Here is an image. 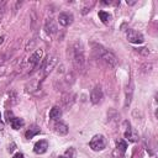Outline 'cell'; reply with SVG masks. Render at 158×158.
I'll list each match as a JSON object with an SVG mask.
<instances>
[{"label": "cell", "mask_w": 158, "mask_h": 158, "mask_svg": "<svg viewBox=\"0 0 158 158\" xmlns=\"http://www.w3.org/2000/svg\"><path fill=\"white\" fill-rule=\"evenodd\" d=\"M72 63L77 73H83L85 69V53L84 46L80 41H75L72 46Z\"/></svg>", "instance_id": "obj_1"}, {"label": "cell", "mask_w": 158, "mask_h": 158, "mask_svg": "<svg viewBox=\"0 0 158 158\" xmlns=\"http://www.w3.org/2000/svg\"><path fill=\"white\" fill-rule=\"evenodd\" d=\"M93 54L98 60H100L101 63H104L109 68H112L117 64L116 56L100 44H93Z\"/></svg>", "instance_id": "obj_2"}, {"label": "cell", "mask_w": 158, "mask_h": 158, "mask_svg": "<svg viewBox=\"0 0 158 158\" xmlns=\"http://www.w3.org/2000/svg\"><path fill=\"white\" fill-rule=\"evenodd\" d=\"M58 63V58L56 56H49L47 59L43 60V64H42V72H43V78H46L52 70L53 68L57 65Z\"/></svg>", "instance_id": "obj_3"}, {"label": "cell", "mask_w": 158, "mask_h": 158, "mask_svg": "<svg viewBox=\"0 0 158 158\" xmlns=\"http://www.w3.org/2000/svg\"><path fill=\"white\" fill-rule=\"evenodd\" d=\"M89 146H90V148L93 151H102L105 148V146H106V141H105L102 135H95L90 139Z\"/></svg>", "instance_id": "obj_4"}, {"label": "cell", "mask_w": 158, "mask_h": 158, "mask_svg": "<svg viewBox=\"0 0 158 158\" xmlns=\"http://www.w3.org/2000/svg\"><path fill=\"white\" fill-rule=\"evenodd\" d=\"M126 37H127L128 42L135 43V44H141V43H143V41H144L142 33L138 32V31H136V30H133V28L127 30V32H126Z\"/></svg>", "instance_id": "obj_5"}, {"label": "cell", "mask_w": 158, "mask_h": 158, "mask_svg": "<svg viewBox=\"0 0 158 158\" xmlns=\"http://www.w3.org/2000/svg\"><path fill=\"white\" fill-rule=\"evenodd\" d=\"M42 57H43V51H42L41 48H40V49H36V51L32 53V56L30 57V59H28V69L31 70V69L36 68V67L38 65L40 60L42 59Z\"/></svg>", "instance_id": "obj_6"}, {"label": "cell", "mask_w": 158, "mask_h": 158, "mask_svg": "<svg viewBox=\"0 0 158 158\" xmlns=\"http://www.w3.org/2000/svg\"><path fill=\"white\" fill-rule=\"evenodd\" d=\"M102 96H104V94H102V89H101V86L95 85V86L91 89V93H90V101H91L93 104L96 105V104L101 102Z\"/></svg>", "instance_id": "obj_7"}, {"label": "cell", "mask_w": 158, "mask_h": 158, "mask_svg": "<svg viewBox=\"0 0 158 158\" xmlns=\"http://www.w3.org/2000/svg\"><path fill=\"white\" fill-rule=\"evenodd\" d=\"M58 22H59V25L67 27L73 22V15L69 12H60L58 15Z\"/></svg>", "instance_id": "obj_8"}, {"label": "cell", "mask_w": 158, "mask_h": 158, "mask_svg": "<svg viewBox=\"0 0 158 158\" xmlns=\"http://www.w3.org/2000/svg\"><path fill=\"white\" fill-rule=\"evenodd\" d=\"M44 31L47 35H54L57 33L58 31V27H57V23L54 22L53 19H47L46 22H44Z\"/></svg>", "instance_id": "obj_9"}, {"label": "cell", "mask_w": 158, "mask_h": 158, "mask_svg": "<svg viewBox=\"0 0 158 158\" xmlns=\"http://www.w3.org/2000/svg\"><path fill=\"white\" fill-rule=\"evenodd\" d=\"M48 148V142L46 139H40L38 142H36V144L33 146V152L36 154H43Z\"/></svg>", "instance_id": "obj_10"}, {"label": "cell", "mask_w": 158, "mask_h": 158, "mask_svg": "<svg viewBox=\"0 0 158 158\" xmlns=\"http://www.w3.org/2000/svg\"><path fill=\"white\" fill-rule=\"evenodd\" d=\"M53 127H54V131L60 136H64L68 133V126L63 122H56Z\"/></svg>", "instance_id": "obj_11"}, {"label": "cell", "mask_w": 158, "mask_h": 158, "mask_svg": "<svg viewBox=\"0 0 158 158\" xmlns=\"http://www.w3.org/2000/svg\"><path fill=\"white\" fill-rule=\"evenodd\" d=\"M125 137H126L130 142H136V141L138 139V135H137V132L133 131V130L130 127V125H128V128L125 131Z\"/></svg>", "instance_id": "obj_12"}, {"label": "cell", "mask_w": 158, "mask_h": 158, "mask_svg": "<svg viewBox=\"0 0 158 158\" xmlns=\"http://www.w3.org/2000/svg\"><path fill=\"white\" fill-rule=\"evenodd\" d=\"M60 116H62V109H60V107L54 106V107L51 109V111H49V118L57 120V118H59Z\"/></svg>", "instance_id": "obj_13"}, {"label": "cell", "mask_w": 158, "mask_h": 158, "mask_svg": "<svg viewBox=\"0 0 158 158\" xmlns=\"http://www.w3.org/2000/svg\"><path fill=\"white\" fill-rule=\"evenodd\" d=\"M99 17H100L101 22L105 23V25L111 22V15L109 12H106V11H99Z\"/></svg>", "instance_id": "obj_14"}, {"label": "cell", "mask_w": 158, "mask_h": 158, "mask_svg": "<svg viewBox=\"0 0 158 158\" xmlns=\"http://www.w3.org/2000/svg\"><path fill=\"white\" fill-rule=\"evenodd\" d=\"M23 125H25V121H23L22 118H20V117H14V118L11 120V126H12L14 130H19V128L22 127Z\"/></svg>", "instance_id": "obj_15"}, {"label": "cell", "mask_w": 158, "mask_h": 158, "mask_svg": "<svg viewBox=\"0 0 158 158\" xmlns=\"http://www.w3.org/2000/svg\"><path fill=\"white\" fill-rule=\"evenodd\" d=\"M41 132V130L37 127V126H33V127H31L30 130H27L26 131V133H25V136H26V138H32L33 136H36V135H38Z\"/></svg>", "instance_id": "obj_16"}, {"label": "cell", "mask_w": 158, "mask_h": 158, "mask_svg": "<svg viewBox=\"0 0 158 158\" xmlns=\"http://www.w3.org/2000/svg\"><path fill=\"white\" fill-rule=\"evenodd\" d=\"M126 148H127V144H126V142H123V141H118L117 142V152L120 151V156L122 157L123 156V153L126 152Z\"/></svg>", "instance_id": "obj_17"}, {"label": "cell", "mask_w": 158, "mask_h": 158, "mask_svg": "<svg viewBox=\"0 0 158 158\" xmlns=\"http://www.w3.org/2000/svg\"><path fill=\"white\" fill-rule=\"evenodd\" d=\"M94 5H95V1H90V4H89V2L86 1V2H85V5L83 6V11H81V12H83V14L85 15V14H86L88 11H90V9H91V7L94 6Z\"/></svg>", "instance_id": "obj_18"}, {"label": "cell", "mask_w": 158, "mask_h": 158, "mask_svg": "<svg viewBox=\"0 0 158 158\" xmlns=\"http://www.w3.org/2000/svg\"><path fill=\"white\" fill-rule=\"evenodd\" d=\"M65 154L68 156V158H74V149H73V148H69V149L65 152Z\"/></svg>", "instance_id": "obj_19"}, {"label": "cell", "mask_w": 158, "mask_h": 158, "mask_svg": "<svg viewBox=\"0 0 158 158\" xmlns=\"http://www.w3.org/2000/svg\"><path fill=\"white\" fill-rule=\"evenodd\" d=\"M5 115H6V121H7V122H11V118H10V117L12 116V111H11V110H6V114H5Z\"/></svg>", "instance_id": "obj_20"}, {"label": "cell", "mask_w": 158, "mask_h": 158, "mask_svg": "<svg viewBox=\"0 0 158 158\" xmlns=\"http://www.w3.org/2000/svg\"><path fill=\"white\" fill-rule=\"evenodd\" d=\"M137 52H139V53H142V54H146V56L149 53V51H148L147 48H138Z\"/></svg>", "instance_id": "obj_21"}, {"label": "cell", "mask_w": 158, "mask_h": 158, "mask_svg": "<svg viewBox=\"0 0 158 158\" xmlns=\"http://www.w3.org/2000/svg\"><path fill=\"white\" fill-rule=\"evenodd\" d=\"M4 7H5V2H4V1H0V17L2 16V12H4Z\"/></svg>", "instance_id": "obj_22"}, {"label": "cell", "mask_w": 158, "mask_h": 158, "mask_svg": "<svg viewBox=\"0 0 158 158\" xmlns=\"http://www.w3.org/2000/svg\"><path fill=\"white\" fill-rule=\"evenodd\" d=\"M12 158H23V154L22 153H20V152H17L16 154H14V157Z\"/></svg>", "instance_id": "obj_23"}, {"label": "cell", "mask_w": 158, "mask_h": 158, "mask_svg": "<svg viewBox=\"0 0 158 158\" xmlns=\"http://www.w3.org/2000/svg\"><path fill=\"white\" fill-rule=\"evenodd\" d=\"M15 147H16V146H15V143H12V144H11V147H10V146H9V152H10V153H11V152H12V151H14V149H15Z\"/></svg>", "instance_id": "obj_24"}, {"label": "cell", "mask_w": 158, "mask_h": 158, "mask_svg": "<svg viewBox=\"0 0 158 158\" xmlns=\"http://www.w3.org/2000/svg\"><path fill=\"white\" fill-rule=\"evenodd\" d=\"M133 4H136L135 0H133V1H127V5H133Z\"/></svg>", "instance_id": "obj_25"}, {"label": "cell", "mask_w": 158, "mask_h": 158, "mask_svg": "<svg viewBox=\"0 0 158 158\" xmlns=\"http://www.w3.org/2000/svg\"><path fill=\"white\" fill-rule=\"evenodd\" d=\"M0 117H1V115H0ZM2 128H4V123L0 121V130H2Z\"/></svg>", "instance_id": "obj_26"}, {"label": "cell", "mask_w": 158, "mask_h": 158, "mask_svg": "<svg viewBox=\"0 0 158 158\" xmlns=\"http://www.w3.org/2000/svg\"><path fill=\"white\" fill-rule=\"evenodd\" d=\"M4 42V37H0V44Z\"/></svg>", "instance_id": "obj_27"}, {"label": "cell", "mask_w": 158, "mask_h": 158, "mask_svg": "<svg viewBox=\"0 0 158 158\" xmlns=\"http://www.w3.org/2000/svg\"><path fill=\"white\" fill-rule=\"evenodd\" d=\"M58 158H68V157H65V156H60V157H58Z\"/></svg>", "instance_id": "obj_28"}]
</instances>
